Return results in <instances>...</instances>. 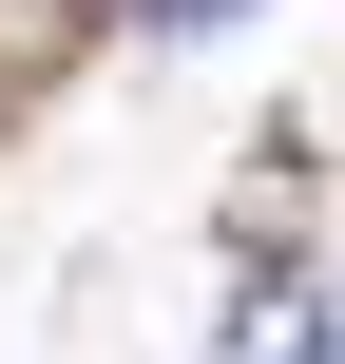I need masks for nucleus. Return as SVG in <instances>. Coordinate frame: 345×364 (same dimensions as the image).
<instances>
[{"label":"nucleus","mask_w":345,"mask_h":364,"mask_svg":"<svg viewBox=\"0 0 345 364\" xmlns=\"http://www.w3.org/2000/svg\"><path fill=\"white\" fill-rule=\"evenodd\" d=\"M211 364H327V288H307V269H250L230 326H211Z\"/></svg>","instance_id":"obj_1"},{"label":"nucleus","mask_w":345,"mask_h":364,"mask_svg":"<svg viewBox=\"0 0 345 364\" xmlns=\"http://www.w3.org/2000/svg\"><path fill=\"white\" fill-rule=\"evenodd\" d=\"M307 288H327V364H345V269H307Z\"/></svg>","instance_id":"obj_2"}]
</instances>
